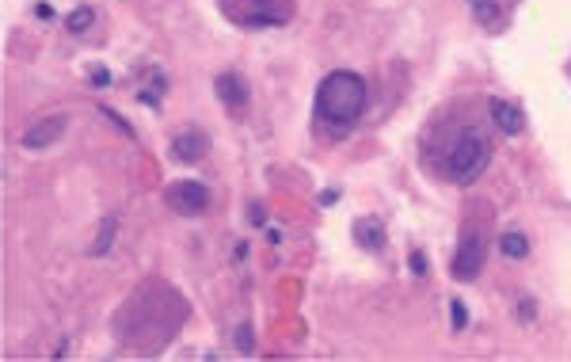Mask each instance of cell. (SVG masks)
<instances>
[{
  "label": "cell",
  "mask_w": 571,
  "mask_h": 362,
  "mask_svg": "<svg viewBox=\"0 0 571 362\" xmlns=\"http://www.w3.org/2000/svg\"><path fill=\"white\" fill-rule=\"evenodd\" d=\"M366 111V80L351 69H335L327 73L316 88V118L332 130L335 137L354 130V123Z\"/></svg>",
  "instance_id": "obj_1"
},
{
  "label": "cell",
  "mask_w": 571,
  "mask_h": 362,
  "mask_svg": "<svg viewBox=\"0 0 571 362\" xmlns=\"http://www.w3.org/2000/svg\"><path fill=\"white\" fill-rule=\"evenodd\" d=\"M488 161H491V142L480 130H465L446 153V175L457 187H465V183H472L476 175L488 168Z\"/></svg>",
  "instance_id": "obj_2"
},
{
  "label": "cell",
  "mask_w": 571,
  "mask_h": 362,
  "mask_svg": "<svg viewBox=\"0 0 571 362\" xmlns=\"http://www.w3.org/2000/svg\"><path fill=\"white\" fill-rule=\"evenodd\" d=\"M484 259H488L484 229H465L461 244H457V256H453V278L457 282H472V278L484 271Z\"/></svg>",
  "instance_id": "obj_3"
},
{
  "label": "cell",
  "mask_w": 571,
  "mask_h": 362,
  "mask_svg": "<svg viewBox=\"0 0 571 362\" xmlns=\"http://www.w3.org/2000/svg\"><path fill=\"white\" fill-rule=\"evenodd\" d=\"M168 206L175 213H183V218H199V213L210 206V191H206V183H199V180H175L172 187H168Z\"/></svg>",
  "instance_id": "obj_4"
},
{
  "label": "cell",
  "mask_w": 571,
  "mask_h": 362,
  "mask_svg": "<svg viewBox=\"0 0 571 362\" xmlns=\"http://www.w3.org/2000/svg\"><path fill=\"white\" fill-rule=\"evenodd\" d=\"M61 134H65V118L54 115V118H42V123H34L31 130H23V134H20V145L34 153V149H46V145H54Z\"/></svg>",
  "instance_id": "obj_5"
},
{
  "label": "cell",
  "mask_w": 571,
  "mask_h": 362,
  "mask_svg": "<svg viewBox=\"0 0 571 362\" xmlns=\"http://www.w3.org/2000/svg\"><path fill=\"white\" fill-rule=\"evenodd\" d=\"M213 92H218V99L229 111H237V107L248 104V80L240 77V73H221L218 85H213Z\"/></svg>",
  "instance_id": "obj_6"
},
{
  "label": "cell",
  "mask_w": 571,
  "mask_h": 362,
  "mask_svg": "<svg viewBox=\"0 0 571 362\" xmlns=\"http://www.w3.org/2000/svg\"><path fill=\"white\" fill-rule=\"evenodd\" d=\"M491 111V118H495V126L503 130V134H510V137H518L522 130H526V115H522V107H514L507 104V99H491L488 104Z\"/></svg>",
  "instance_id": "obj_7"
},
{
  "label": "cell",
  "mask_w": 571,
  "mask_h": 362,
  "mask_svg": "<svg viewBox=\"0 0 571 362\" xmlns=\"http://www.w3.org/2000/svg\"><path fill=\"white\" fill-rule=\"evenodd\" d=\"M354 240H358L366 252H381V248H385V225H381V218H358L354 221Z\"/></svg>",
  "instance_id": "obj_8"
},
{
  "label": "cell",
  "mask_w": 571,
  "mask_h": 362,
  "mask_svg": "<svg viewBox=\"0 0 571 362\" xmlns=\"http://www.w3.org/2000/svg\"><path fill=\"white\" fill-rule=\"evenodd\" d=\"M202 153H206V137H202V134H194V130H191V134L172 137V156H175L180 164H194Z\"/></svg>",
  "instance_id": "obj_9"
},
{
  "label": "cell",
  "mask_w": 571,
  "mask_h": 362,
  "mask_svg": "<svg viewBox=\"0 0 571 362\" xmlns=\"http://www.w3.org/2000/svg\"><path fill=\"white\" fill-rule=\"evenodd\" d=\"M499 252L507 259H526L529 256V237L518 233V229H507V233L499 237Z\"/></svg>",
  "instance_id": "obj_10"
},
{
  "label": "cell",
  "mask_w": 571,
  "mask_h": 362,
  "mask_svg": "<svg viewBox=\"0 0 571 362\" xmlns=\"http://www.w3.org/2000/svg\"><path fill=\"white\" fill-rule=\"evenodd\" d=\"M115 233H118V218L111 213V218L99 221V233H96V244H92V256H107L111 244H115Z\"/></svg>",
  "instance_id": "obj_11"
},
{
  "label": "cell",
  "mask_w": 571,
  "mask_h": 362,
  "mask_svg": "<svg viewBox=\"0 0 571 362\" xmlns=\"http://www.w3.org/2000/svg\"><path fill=\"white\" fill-rule=\"evenodd\" d=\"M472 15L480 20L484 27H499V20H503V12L491 4V0H472Z\"/></svg>",
  "instance_id": "obj_12"
},
{
  "label": "cell",
  "mask_w": 571,
  "mask_h": 362,
  "mask_svg": "<svg viewBox=\"0 0 571 362\" xmlns=\"http://www.w3.org/2000/svg\"><path fill=\"white\" fill-rule=\"evenodd\" d=\"M92 23H96V12H92L88 4H84V8H77V12H69V20H65V27H69L73 35H84Z\"/></svg>",
  "instance_id": "obj_13"
},
{
  "label": "cell",
  "mask_w": 571,
  "mask_h": 362,
  "mask_svg": "<svg viewBox=\"0 0 571 362\" xmlns=\"http://www.w3.org/2000/svg\"><path fill=\"white\" fill-rule=\"evenodd\" d=\"M168 92V80H164V73H153V85L149 88H142V104H149V107H161V96Z\"/></svg>",
  "instance_id": "obj_14"
},
{
  "label": "cell",
  "mask_w": 571,
  "mask_h": 362,
  "mask_svg": "<svg viewBox=\"0 0 571 362\" xmlns=\"http://www.w3.org/2000/svg\"><path fill=\"white\" fill-rule=\"evenodd\" d=\"M449 317H453V328L457 332L469 328V309H465V301H449Z\"/></svg>",
  "instance_id": "obj_15"
},
{
  "label": "cell",
  "mask_w": 571,
  "mask_h": 362,
  "mask_svg": "<svg viewBox=\"0 0 571 362\" xmlns=\"http://www.w3.org/2000/svg\"><path fill=\"white\" fill-rule=\"evenodd\" d=\"M408 271L415 275V278H423V275H430V259L423 256V252H411L408 256Z\"/></svg>",
  "instance_id": "obj_16"
},
{
  "label": "cell",
  "mask_w": 571,
  "mask_h": 362,
  "mask_svg": "<svg viewBox=\"0 0 571 362\" xmlns=\"http://www.w3.org/2000/svg\"><path fill=\"white\" fill-rule=\"evenodd\" d=\"M256 4H263V0H256ZM275 23H282V20H278L275 12H267V8H263V12H256V20H251V27H275Z\"/></svg>",
  "instance_id": "obj_17"
},
{
  "label": "cell",
  "mask_w": 571,
  "mask_h": 362,
  "mask_svg": "<svg viewBox=\"0 0 571 362\" xmlns=\"http://www.w3.org/2000/svg\"><path fill=\"white\" fill-rule=\"evenodd\" d=\"M518 317H522V320H533V317H537V301H533V298H522V301H518Z\"/></svg>",
  "instance_id": "obj_18"
},
{
  "label": "cell",
  "mask_w": 571,
  "mask_h": 362,
  "mask_svg": "<svg viewBox=\"0 0 571 362\" xmlns=\"http://www.w3.org/2000/svg\"><path fill=\"white\" fill-rule=\"evenodd\" d=\"M248 221H251V225H267V213H263V202H251V210H248Z\"/></svg>",
  "instance_id": "obj_19"
},
{
  "label": "cell",
  "mask_w": 571,
  "mask_h": 362,
  "mask_svg": "<svg viewBox=\"0 0 571 362\" xmlns=\"http://www.w3.org/2000/svg\"><path fill=\"white\" fill-rule=\"evenodd\" d=\"M232 339H237L240 351H251V328H248V324H244V328H237V336H232Z\"/></svg>",
  "instance_id": "obj_20"
},
{
  "label": "cell",
  "mask_w": 571,
  "mask_h": 362,
  "mask_svg": "<svg viewBox=\"0 0 571 362\" xmlns=\"http://www.w3.org/2000/svg\"><path fill=\"white\" fill-rule=\"evenodd\" d=\"M92 85H96V88H107V85H111V73H107V69H96V73H92Z\"/></svg>",
  "instance_id": "obj_21"
},
{
  "label": "cell",
  "mask_w": 571,
  "mask_h": 362,
  "mask_svg": "<svg viewBox=\"0 0 571 362\" xmlns=\"http://www.w3.org/2000/svg\"><path fill=\"white\" fill-rule=\"evenodd\" d=\"M332 202H339V191H320V206H332Z\"/></svg>",
  "instance_id": "obj_22"
},
{
  "label": "cell",
  "mask_w": 571,
  "mask_h": 362,
  "mask_svg": "<svg viewBox=\"0 0 571 362\" xmlns=\"http://www.w3.org/2000/svg\"><path fill=\"white\" fill-rule=\"evenodd\" d=\"M34 15H39V20H54V8L50 4H39V8H34Z\"/></svg>",
  "instance_id": "obj_23"
},
{
  "label": "cell",
  "mask_w": 571,
  "mask_h": 362,
  "mask_svg": "<svg viewBox=\"0 0 571 362\" xmlns=\"http://www.w3.org/2000/svg\"><path fill=\"white\" fill-rule=\"evenodd\" d=\"M469 4H472V0H469Z\"/></svg>",
  "instance_id": "obj_24"
}]
</instances>
